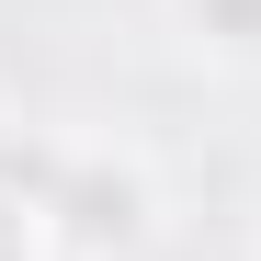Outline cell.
<instances>
[{
	"instance_id": "cell-2",
	"label": "cell",
	"mask_w": 261,
	"mask_h": 261,
	"mask_svg": "<svg viewBox=\"0 0 261 261\" xmlns=\"http://www.w3.org/2000/svg\"><path fill=\"white\" fill-rule=\"evenodd\" d=\"M170 23H182V46L204 68H261V0H170Z\"/></svg>"
},
{
	"instance_id": "cell-3",
	"label": "cell",
	"mask_w": 261,
	"mask_h": 261,
	"mask_svg": "<svg viewBox=\"0 0 261 261\" xmlns=\"http://www.w3.org/2000/svg\"><path fill=\"white\" fill-rule=\"evenodd\" d=\"M0 261H57V227H46V204H34L12 170H0Z\"/></svg>"
},
{
	"instance_id": "cell-1",
	"label": "cell",
	"mask_w": 261,
	"mask_h": 261,
	"mask_svg": "<svg viewBox=\"0 0 261 261\" xmlns=\"http://www.w3.org/2000/svg\"><path fill=\"white\" fill-rule=\"evenodd\" d=\"M12 182L46 204L57 261H125V250L159 239V170H148L137 137H57V148H34Z\"/></svg>"
}]
</instances>
